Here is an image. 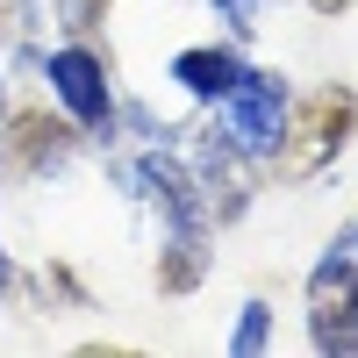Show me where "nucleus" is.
<instances>
[{
  "instance_id": "f257e3e1",
  "label": "nucleus",
  "mask_w": 358,
  "mask_h": 358,
  "mask_svg": "<svg viewBox=\"0 0 358 358\" xmlns=\"http://www.w3.org/2000/svg\"><path fill=\"white\" fill-rule=\"evenodd\" d=\"M287 108H294V86L280 72H265V65H244V79L215 101V122L208 129H215L229 151H244L251 165H273L280 143H287Z\"/></svg>"
},
{
  "instance_id": "f03ea898",
  "label": "nucleus",
  "mask_w": 358,
  "mask_h": 358,
  "mask_svg": "<svg viewBox=\"0 0 358 358\" xmlns=\"http://www.w3.org/2000/svg\"><path fill=\"white\" fill-rule=\"evenodd\" d=\"M351 129H358V94H351V86H315L308 101L287 108V143H280L273 165L287 179H322L344 158Z\"/></svg>"
},
{
  "instance_id": "7ed1b4c3",
  "label": "nucleus",
  "mask_w": 358,
  "mask_h": 358,
  "mask_svg": "<svg viewBox=\"0 0 358 358\" xmlns=\"http://www.w3.org/2000/svg\"><path fill=\"white\" fill-rule=\"evenodd\" d=\"M115 179L129 187V201H143L165 229H215V215H208V194L187 158H172L165 143H151V151H136L129 165H115Z\"/></svg>"
},
{
  "instance_id": "20e7f679",
  "label": "nucleus",
  "mask_w": 358,
  "mask_h": 358,
  "mask_svg": "<svg viewBox=\"0 0 358 358\" xmlns=\"http://www.w3.org/2000/svg\"><path fill=\"white\" fill-rule=\"evenodd\" d=\"M43 86H50V101L79 122V136H115L122 122H115V79L101 65V50L94 43H57L43 50Z\"/></svg>"
},
{
  "instance_id": "39448f33",
  "label": "nucleus",
  "mask_w": 358,
  "mask_h": 358,
  "mask_svg": "<svg viewBox=\"0 0 358 358\" xmlns=\"http://www.w3.org/2000/svg\"><path fill=\"white\" fill-rule=\"evenodd\" d=\"M308 344L358 351V251L351 244H330L308 273Z\"/></svg>"
},
{
  "instance_id": "423d86ee",
  "label": "nucleus",
  "mask_w": 358,
  "mask_h": 358,
  "mask_svg": "<svg viewBox=\"0 0 358 358\" xmlns=\"http://www.w3.org/2000/svg\"><path fill=\"white\" fill-rule=\"evenodd\" d=\"M194 179H201V194H208V215H215V222H236V215H244V208H251V158L244 151H229V143L215 136V129H194Z\"/></svg>"
},
{
  "instance_id": "0eeeda50",
  "label": "nucleus",
  "mask_w": 358,
  "mask_h": 358,
  "mask_svg": "<svg viewBox=\"0 0 358 358\" xmlns=\"http://www.w3.org/2000/svg\"><path fill=\"white\" fill-rule=\"evenodd\" d=\"M8 158L29 172V179H43V172H57L72 151H79V122L72 115H43V108H22V115H8Z\"/></svg>"
},
{
  "instance_id": "6e6552de",
  "label": "nucleus",
  "mask_w": 358,
  "mask_h": 358,
  "mask_svg": "<svg viewBox=\"0 0 358 358\" xmlns=\"http://www.w3.org/2000/svg\"><path fill=\"white\" fill-rule=\"evenodd\" d=\"M244 65H251V57L244 50H236V36L222 43H187V50H172V65H165V79L179 86V94H187V101H201V108H215L222 94H229V86L236 79H244Z\"/></svg>"
},
{
  "instance_id": "1a4fd4ad",
  "label": "nucleus",
  "mask_w": 358,
  "mask_h": 358,
  "mask_svg": "<svg viewBox=\"0 0 358 358\" xmlns=\"http://www.w3.org/2000/svg\"><path fill=\"white\" fill-rule=\"evenodd\" d=\"M208 236L215 229H165V244H158V287L165 294H194L208 280Z\"/></svg>"
},
{
  "instance_id": "9d476101",
  "label": "nucleus",
  "mask_w": 358,
  "mask_h": 358,
  "mask_svg": "<svg viewBox=\"0 0 358 358\" xmlns=\"http://www.w3.org/2000/svg\"><path fill=\"white\" fill-rule=\"evenodd\" d=\"M258 351H273V308L244 301V315H236V330H229V358H258Z\"/></svg>"
},
{
  "instance_id": "9b49d317",
  "label": "nucleus",
  "mask_w": 358,
  "mask_h": 358,
  "mask_svg": "<svg viewBox=\"0 0 358 358\" xmlns=\"http://www.w3.org/2000/svg\"><path fill=\"white\" fill-rule=\"evenodd\" d=\"M208 8H215V15H222V29H229V36H236V43H244V36H251V29H258V0H208Z\"/></svg>"
},
{
  "instance_id": "f8f14e48",
  "label": "nucleus",
  "mask_w": 358,
  "mask_h": 358,
  "mask_svg": "<svg viewBox=\"0 0 358 358\" xmlns=\"http://www.w3.org/2000/svg\"><path fill=\"white\" fill-rule=\"evenodd\" d=\"M8 294H15V258L0 251V308H8Z\"/></svg>"
},
{
  "instance_id": "ddd939ff",
  "label": "nucleus",
  "mask_w": 358,
  "mask_h": 358,
  "mask_svg": "<svg viewBox=\"0 0 358 358\" xmlns=\"http://www.w3.org/2000/svg\"><path fill=\"white\" fill-rule=\"evenodd\" d=\"M308 8H315V15H344L351 0H308Z\"/></svg>"
},
{
  "instance_id": "4468645a",
  "label": "nucleus",
  "mask_w": 358,
  "mask_h": 358,
  "mask_svg": "<svg viewBox=\"0 0 358 358\" xmlns=\"http://www.w3.org/2000/svg\"><path fill=\"white\" fill-rule=\"evenodd\" d=\"M351 251H358V229H351Z\"/></svg>"
}]
</instances>
